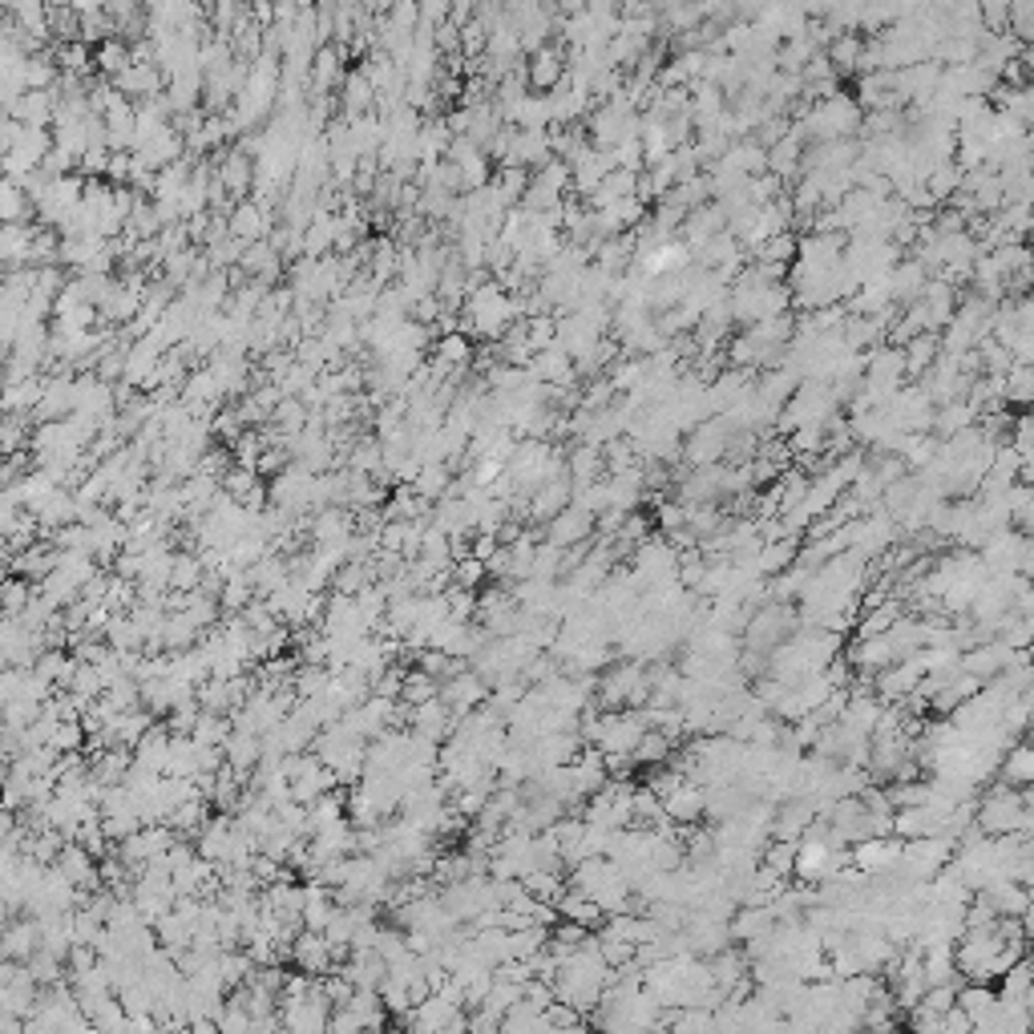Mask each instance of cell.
I'll return each instance as SVG.
<instances>
[{"label":"cell","mask_w":1034,"mask_h":1034,"mask_svg":"<svg viewBox=\"0 0 1034 1034\" xmlns=\"http://www.w3.org/2000/svg\"><path fill=\"white\" fill-rule=\"evenodd\" d=\"M332 942H328V934H320V930H303L295 942H291V962H295V970H308V974H332Z\"/></svg>","instance_id":"cell-1"},{"label":"cell","mask_w":1034,"mask_h":1034,"mask_svg":"<svg viewBox=\"0 0 1034 1034\" xmlns=\"http://www.w3.org/2000/svg\"><path fill=\"white\" fill-rule=\"evenodd\" d=\"M436 695H441V683H436V675H429V671H412V675H404L401 700L409 703V707H421V703L436 700Z\"/></svg>","instance_id":"cell-2"},{"label":"cell","mask_w":1034,"mask_h":1034,"mask_svg":"<svg viewBox=\"0 0 1034 1034\" xmlns=\"http://www.w3.org/2000/svg\"><path fill=\"white\" fill-rule=\"evenodd\" d=\"M202 579H207V574H202V562H199V558H190V554H179V558H174V579H170V586H174V590H187V594H190V590H199Z\"/></svg>","instance_id":"cell-3"},{"label":"cell","mask_w":1034,"mask_h":1034,"mask_svg":"<svg viewBox=\"0 0 1034 1034\" xmlns=\"http://www.w3.org/2000/svg\"><path fill=\"white\" fill-rule=\"evenodd\" d=\"M29 602H33V582L12 579L9 586H4V611H9V619H21V614L29 611Z\"/></svg>","instance_id":"cell-4"}]
</instances>
